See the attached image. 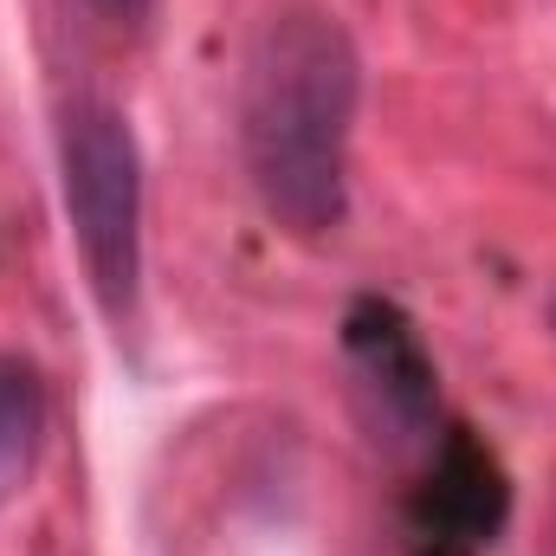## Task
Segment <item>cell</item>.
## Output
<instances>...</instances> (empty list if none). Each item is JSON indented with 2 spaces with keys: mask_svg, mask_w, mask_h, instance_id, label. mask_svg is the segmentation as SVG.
Masks as SVG:
<instances>
[{
  "mask_svg": "<svg viewBox=\"0 0 556 556\" xmlns=\"http://www.w3.org/2000/svg\"><path fill=\"white\" fill-rule=\"evenodd\" d=\"M343 356L356 369V395L376 433L408 446L433 427V356L389 298H356V311L343 317Z\"/></svg>",
  "mask_w": 556,
  "mask_h": 556,
  "instance_id": "obj_3",
  "label": "cell"
},
{
  "mask_svg": "<svg viewBox=\"0 0 556 556\" xmlns=\"http://www.w3.org/2000/svg\"><path fill=\"white\" fill-rule=\"evenodd\" d=\"M59 181L78 266L111 324L137 317L142 291V149L117 104L72 98L59 117Z\"/></svg>",
  "mask_w": 556,
  "mask_h": 556,
  "instance_id": "obj_2",
  "label": "cell"
},
{
  "mask_svg": "<svg viewBox=\"0 0 556 556\" xmlns=\"http://www.w3.org/2000/svg\"><path fill=\"white\" fill-rule=\"evenodd\" d=\"M498 525H505V479L492 453H479V440L453 433L420 498V544H433L440 556H466L472 544H492Z\"/></svg>",
  "mask_w": 556,
  "mask_h": 556,
  "instance_id": "obj_4",
  "label": "cell"
},
{
  "mask_svg": "<svg viewBox=\"0 0 556 556\" xmlns=\"http://www.w3.org/2000/svg\"><path fill=\"white\" fill-rule=\"evenodd\" d=\"M85 7H91V13H98L104 26H142L155 0H85Z\"/></svg>",
  "mask_w": 556,
  "mask_h": 556,
  "instance_id": "obj_6",
  "label": "cell"
},
{
  "mask_svg": "<svg viewBox=\"0 0 556 556\" xmlns=\"http://www.w3.org/2000/svg\"><path fill=\"white\" fill-rule=\"evenodd\" d=\"M356 98L363 59L337 13L291 0L260 20L240 78V149L266 214L304 240L343 227Z\"/></svg>",
  "mask_w": 556,
  "mask_h": 556,
  "instance_id": "obj_1",
  "label": "cell"
},
{
  "mask_svg": "<svg viewBox=\"0 0 556 556\" xmlns=\"http://www.w3.org/2000/svg\"><path fill=\"white\" fill-rule=\"evenodd\" d=\"M46 446V382L26 356L0 350V505H13Z\"/></svg>",
  "mask_w": 556,
  "mask_h": 556,
  "instance_id": "obj_5",
  "label": "cell"
}]
</instances>
